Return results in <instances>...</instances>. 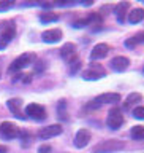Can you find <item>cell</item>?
Masks as SVG:
<instances>
[{"mask_svg": "<svg viewBox=\"0 0 144 153\" xmlns=\"http://www.w3.org/2000/svg\"><path fill=\"white\" fill-rule=\"evenodd\" d=\"M14 5V2L13 0H2V2H0V13L2 11H7V10H10Z\"/></svg>", "mask_w": 144, "mask_h": 153, "instance_id": "obj_21", "label": "cell"}, {"mask_svg": "<svg viewBox=\"0 0 144 153\" xmlns=\"http://www.w3.org/2000/svg\"><path fill=\"white\" fill-rule=\"evenodd\" d=\"M125 46H127V48H135V46H136V42L133 40V37L128 38V40L125 42Z\"/></svg>", "mask_w": 144, "mask_h": 153, "instance_id": "obj_27", "label": "cell"}, {"mask_svg": "<svg viewBox=\"0 0 144 153\" xmlns=\"http://www.w3.org/2000/svg\"><path fill=\"white\" fill-rule=\"evenodd\" d=\"M41 38H43V42H46V43H57L62 38V30L60 29H49V30H45Z\"/></svg>", "mask_w": 144, "mask_h": 153, "instance_id": "obj_10", "label": "cell"}, {"mask_svg": "<svg viewBox=\"0 0 144 153\" xmlns=\"http://www.w3.org/2000/svg\"><path fill=\"white\" fill-rule=\"evenodd\" d=\"M144 19V10L143 8H135L128 13V21L132 24H138Z\"/></svg>", "mask_w": 144, "mask_h": 153, "instance_id": "obj_16", "label": "cell"}, {"mask_svg": "<svg viewBox=\"0 0 144 153\" xmlns=\"http://www.w3.org/2000/svg\"><path fill=\"white\" fill-rule=\"evenodd\" d=\"M62 134V126L60 124H51V126L48 128H43L40 132H38V137L41 139V140H46V139H51V137H56Z\"/></svg>", "mask_w": 144, "mask_h": 153, "instance_id": "obj_6", "label": "cell"}, {"mask_svg": "<svg viewBox=\"0 0 144 153\" xmlns=\"http://www.w3.org/2000/svg\"><path fill=\"white\" fill-rule=\"evenodd\" d=\"M8 152V148L5 147V145H0V153H7Z\"/></svg>", "mask_w": 144, "mask_h": 153, "instance_id": "obj_30", "label": "cell"}, {"mask_svg": "<svg viewBox=\"0 0 144 153\" xmlns=\"http://www.w3.org/2000/svg\"><path fill=\"white\" fill-rule=\"evenodd\" d=\"M59 19V14L57 13H52V11H45L40 16V21L41 22H45V24H49V22H54Z\"/></svg>", "mask_w": 144, "mask_h": 153, "instance_id": "obj_17", "label": "cell"}, {"mask_svg": "<svg viewBox=\"0 0 144 153\" xmlns=\"http://www.w3.org/2000/svg\"><path fill=\"white\" fill-rule=\"evenodd\" d=\"M87 24H89V18H86V19H79V21H76L75 22V27H86V26H87Z\"/></svg>", "mask_w": 144, "mask_h": 153, "instance_id": "obj_24", "label": "cell"}, {"mask_svg": "<svg viewBox=\"0 0 144 153\" xmlns=\"http://www.w3.org/2000/svg\"><path fill=\"white\" fill-rule=\"evenodd\" d=\"M83 76L86 80H98V78H102V76H105V70L102 69V67H90L89 70H86Z\"/></svg>", "mask_w": 144, "mask_h": 153, "instance_id": "obj_14", "label": "cell"}, {"mask_svg": "<svg viewBox=\"0 0 144 153\" xmlns=\"http://www.w3.org/2000/svg\"><path fill=\"white\" fill-rule=\"evenodd\" d=\"M128 65H130V61H128V57H125V56H116V57L111 61V67H113L116 72L127 70Z\"/></svg>", "mask_w": 144, "mask_h": 153, "instance_id": "obj_11", "label": "cell"}, {"mask_svg": "<svg viewBox=\"0 0 144 153\" xmlns=\"http://www.w3.org/2000/svg\"><path fill=\"white\" fill-rule=\"evenodd\" d=\"M33 59H35V54H33V53H24V54H21L11 62V65H10L8 70L10 72H19V70H22L24 67H27L29 64H32Z\"/></svg>", "mask_w": 144, "mask_h": 153, "instance_id": "obj_2", "label": "cell"}, {"mask_svg": "<svg viewBox=\"0 0 144 153\" xmlns=\"http://www.w3.org/2000/svg\"><path fill=\"white\" fill-rule=\"evenodd\" d=\"M21 104H22V100L21 99H16V97L10 99L8 102H7L8 108L11 110V113L14 115V117H18V118H24V115L21 113Z\"/></svg>", "mask_w": 144, "mask_h": 153, "instance_id": "obj_13", "label": "cell"}, {"mask_svg": "<svg viewBox=\"0 0 144 153\" xmlns=\"http://www.w3.org/2000/svg\"><path fill=\"white\" fill-rule=\"evenodd\" d=\"M133 40L136 42V45L138 43H144V32H138L135 37H133Z\"/></svg>", "mask_w": 144, "mask_h": 153, "instance_id": "obj_25", "label": "cell"}, {"mask_svg": "<svg viewBox=\"0 0 144 153\" xmlns=\"http://www.w3.org/2000/svg\"><path fill=\"white\" fill-rule=\"evenodd\" d=\"M124 147H125V143H124V142L111 139V140H103V142H100L98 145L94 148V153H113V152L122 150Z\"/></svg>", "mask_w": 144, "mask_h": 153, "instance_id": "obj_1", "label": "cell"}, {"mask_svg": "<svg viewBox=\"0 0 144 153\" xmlns=\"http://www.w3.org/2000/svg\"><path fill=\"white\" fill-rule=\"evenodd\" d=\"M128 10H130V3H128V2H121L116 7V14H117V21L119 22L125 21V14H127Z\"/></svg>", "mask_w": 144, "mask_h": 153, "instance_id": "obj_15", "label": "cell"}, {"mask_svg": "<svg viewBox=\"0 0 144 153\" xmlns=\"http://www.w3.org/2000/svg\"><path fill=\"white\" fill-rule=\"evenodd\" d=\"M90 140V132L89 129H79L75 136V147L76 148H84Z\"/></svg>", "mask_w": 144, "mask_h": 153, "instance_id": "obj_9", "label": "cell"}, {"mask_svg": "<svg viewBox=\"0 0 144 153\" xmlns=\"http://www.w3.org/2000/svg\"><path fill=\"white\" fill-rule=\"evenodd\" d=\"M81 67V62H79V59H75L71 61V64H70V74H76V70H78Z\"/></svg>", "mask_w": 144, "mask_h": 153, "instance_id": "obj_22", "label": "cell"}, {"mask_svg": "<svg viewBox=\"0 0 144 153\" xmlns=\"http://www.w3.org/2000/svg\"><path fill=\"white\" fill-rule=\"evenodd\" d=\"M130 136L135 140H143L144 139V126H133L130 131Z\"/></svg>", "mask_w": 144, "mask_h": 153, "instance_id": "obj_19", "label": "cell"}, {"mask_svg": "<svg viewBox=\"0 0 144 153\" xmlns=\"http://www.w3.org/2000/svg\"><path fill=\"white\" fill-rule=\"evenodd\" d=\"M116 102H121V94L105 93V94H100L98 97H95L94 105L95 107H100V105H103V104H116Z\"/></svg>", "mask_w": 144, "mask_h": 153, "instance_id": "obj_5", "label": "cell"}, {"mask_svg": "<svg viewBox=\"0 0 144 153\" xmlns=\"http://www.w3.org/2000/svg\"><path fill=\"white\" fill-rule=\"evenodd\" d=\"M24 78H22V81L24 83H29V81H32V75H22Z\"/></svg>", "mask_w": 144, "mask_h": 153, "instance_id": "obj_28", "label": "cell"}, {"mask_svg": "<svg viewBox=\"0 0 144 153\" xmlns=\"http://www.w3.org/2000/svg\"><path fill=\"white\" fill-rule=\"evenodd\" d=\"M106 124L108 128L111 129H119L124 124V115L121 112V108H111L108 113V118H106Z\"/></svg>", "mask_w": 144, "mask_h": 153, "instance_id": "obj_3", "label": "cell"}, {"mask_svg": "<svg viewBox=\"0 0 144 153\" xmlns=\"http://www.w3.org/2000/svg\"><path fill=\"white\" fill-rule=\"evenodd\" d=\"M3 48H7V42H3L2 38H0V50H3Z\"/></svg>", "mask_w": 144, "mask_h": 153, "instance_id": "obj_29", "label": "cell"}, {"mask_svg": "<svg viewBox=\"0 0 144 153\" xmlns=\"http://www.w3.org/2000/svg\"><path fill=\"white\" fill-rule=\"evenodd\" d=\"M26 115L32 120H37V121H41V120L46 118V110L43 105L40 104H29L26 107Z\"/></svg>", "mask_w": 144, "mask_h": 153, "instance_id": "obj_4", "label": "cell"}, {"mask_svg": "<svg viewBox=\"0 0 144 153\" xmlns=\"http://www.w3.org/2000/svg\"><path fill=\"white\" fill-rule=\"evenodd\" d=\"M60 56L64 57L65 61L75 59L76 57V45L75 43H65V45L60 48Z\"/></svg>", "mask_w": 144, "mask_h": 153, "instance_id": "obj_12", "label": "cell"}, {"mask_svg": "<svg viewBox=\"0 0 144 153\" xmlns=\"http://www.w3.org/2000/svg\"><path fill=\"white\" fill-rule=\"evenodd\" d=\"M0 134L7 139H13L19 134V129H18L16 124L11 123V121H3L0 124Z\"/></svg>", "mask_w": 144, "mask_h": 153, "instance_id": "obj_7", "label": "cell"}, {"mask_svg": "<svg viewBox=\"0 0 144 153\" xmlns=\"http://www.w3.org/2000/svg\"><path fill=\"white\" fill-rule=\"evenodd\" d=\"M14 33H16V30H14V27L13 26H10V27H7V29H5V30L2 32V37H0V38H2V40L3 42H11L13 40V38H14Z\"/></svg>", "mask_w": 144, "mask_h": 153, "instance_id": "obj_20", "label": "cell"}, {"mask_svg": "<svg viewBox=\"0 0 144 153\" xmlns=\"http://www.w3.org/2000/svg\"><path fill=\"white\" fill-rule=\"evenodd\" d=\"M109 53V46L106 43H98V45H95L92 48V51H90V59L92 61H97V59H103V57H106Z\"/></svg>", "mask_w": 144, "mask_h": 153, "instance_id": "obj_8", "label": "cell"}, {"mask_svg": "<svg viewBox=\"0 0 144 153\" xmlns=\"http://www.w3.org/2000/svg\"><path fill=\"white\" fill-rule=\"evenodd\" d=\"M49 152H51L49 145H40L38 147V153H49Z\"/></svg>", "mask_w": 144, "mask_h": 153, "instance_id": "obj_26", "label": "cell"}, {"mask_svg": "<svg viewBox=\"0 0 144 153\" xmlns=\"http://www.w3.org/2000/svg\"><path fill=\"white\" fill-rule=\"evenodd\" d=\"M133 117L138 120H144V107H136L133 108Z\"/></svg>", "mask_w": 144, "mask_h": 153, "instance_id": "obj_23", "label": "cell"}, {"mask_svg": "<svg viewBox=\"0 0 144 153\" xmlns=\"http://www.w3.org/2000/svg\"><path fill=\"white\" fill-rule=\"evenodd\" d=\"M141 100H143V96H141L140 93H132V94L127 97V100H125V108L132 107V105H135V104H138V102H141Z\"/></svg>", "mask_w": 144, "mask_h": 153, "instance_id": "obj_18", "label": "cell"}]
</instances>
